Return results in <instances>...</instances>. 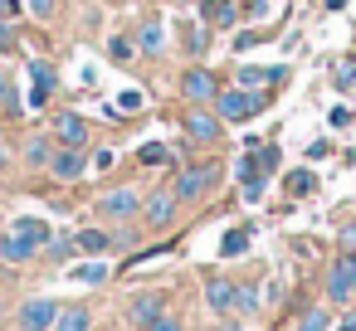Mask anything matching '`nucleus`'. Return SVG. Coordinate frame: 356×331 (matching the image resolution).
Instances as JSON below:
<instances>
[{"instance_id": "nucleus-11", "label": "nucleus", "mask_w": 356, "mask_h": 331, "mask_svg": "<svg viewBox=\"0 0 356 331\" xmlns=\"http://www.w3.org/2000/svg\"><path fill=\"white\" fill-rule=\"evenodd\" d=\"M54 88H59V69H54L49 59H35V64H30V108L40 112V108L54 98Z\"/></svg>"}, {"instance_id": "nucleus-9", "label": "nucleus", "mask_w": 356, "mask_h": 331, "mask_svg": "<svg viewBox=\"0 0 356 331\" xmlns=\"http://www.w3.org/2000/svg\"><path fill=\"white\" fill-rule=\"evenodd\" d=\"M49 176H54L59 185L83 180V176H88V156H83V146H59V151H54V161H49Z\"/></svg>"}, {"instance_id": "nucleus-21", "label": "nucleus", "mask_w": 356, "mask_h": 331, "mask_svg": "<svg viewBox=\"0 0 356 331\" xmlns=\"http://www.w3.org/2000/svg\"><path fill=\"white\" fill-rule=\"evenodd\" d=\"M137 49H147V54H161V49H166V20H161V15L142 25V35H137Z\"/></svg>"}, {"instance_id": "nucleus-33", "label": "nucleus", "mask_w": 356, "mask_h": 331, "mask_svg": "<svg viewBox=\"0 0 356 331\" xmlns=\"http://www.w3.org/2000/svg\"><path fill=\"white\" fill-rule=\"evenodd\" d=\"M0 108H6V112H20V98H15V83H10L6 74H0Z\"/></svg>"}, {"instance_id": "nucleus-36", "label": "nucleus", "mask_w": 356, "mask_h": 331, "mask_svg": "<svg viewBox=\"0 0 356 331\" xmlns=\"http://www.w3.org/2000/svg\"><path fill=\"white\" fill-rule=\"evenodd\" d=\"M147 331H186V326H181V316H176V312H161V316H156Z\"/></svg>"}, {"instance_id": "nucleus-24", "label": "nucleus", "mask_w": 356, "mask_h": 331, "mask_svg": "<svg viewBox=\"0 0 356 331\" xmlns=\"http://www.w3.org/2000/svg\"><path fill=\"white\" fill-rule=\"evenodd\" d=\"M205 10V20L215 25V30H229L234 20H239V6H234V0H215V6H200Z\"/></svg>"}, {"instance_id": "nucleus-13", "label": "nucleus", "mask_w": 356, "mask_h": 331, "mask_svg": "<svg viewBox=\"0 0 356 331\" xmlns=\"http://www.w3.org/2000/svg\"><path fill=\"white\" fill-rule=\"evenodd\" d=\"M40 258V244H30V239H20V234H0V263H10V268H25V263H35Z\"/></svg>"}, {"instance_id": "nucleus-38", "label": "nucleus", "mask_w": 356, "mask_h": 331, "mask_svg": "<svg viewBox=\"0 0 356 331\" xmlns=\"http://www.w3.org/2000/svg\"><path fill=\"white\" fill-rule=\"evenodd\" d=\"M113 248H137V229H118L113 234Z\"/></svg>"}, {"instance_id": "nucleus-44", "label": "nucleus", "mask_w": 356, "mask_h": 331, "mask_svg": "<svg viewBox=\"0 0 356 331\" xmlns=\"http://www.w3.org/2000/svg\"><path fill=\"white\" fill-rule=\"evenodd\" d=\"M264 6L268 0H244V15H264Z\"/></svg>"}, {"instance_id": "nucleus-8", "label": "nucleus", "mask_w": 356, "mask_h": 331, "mask_svg": "<svg viewBox=\"0 0 356 331\" xmlns=\"http://www.w3.org/2000/svg\"><path fill=\"white\" fill-rule=\"evenodd\" d=\"M181 127H186V137H191V142H200V146H215V142H220V132H225V122H220V112H215V108H191Z\"/></svg>"}, {"instance_id": "nucleus-20", "label": "nucleus", "mask_w": 356, "mask_h": 331, "mask_svg": "<svg viewBox=\"0 0 356 331\" xmlns=\"http://www.w3.org/2000/svg\"><path fill=\"white\" fill-rule=\"evenodd\" d=\"M54 151H59V142H54V137H30V142H25V161H30L35 171H49Z\"/></svg>"}, {"instance_id": "nucleus-35", "label": "nucleus", "mask_w": 356, "mask_h": 331, "mask_svg": "<svg viewBox=\"0 0 356 331\" xmlns=\"http://www.w3.org/2000/svg\"><path fill=\"white\" fill-rule=\"evenodd\" d=\"M332 83H337V88H351V83H356V64H351V59H346V64H337Z\"/></svg>"}, {"instance_id": "nucleus-4", "label": "nucleus", "mask_w": 356, "mask_h": 331, "mask_svg": "<svg viewBox=\"0 0 356 331\" xmlns=\"http://www.w3.org/2000/svg\"><path fill=\"white\" fill-rule=\"evenodd\" d=\"M59 297H44V292H35V297H25L20 302V312H15V331H54V321H59Z\"/></svg>"}, {"instance_id": "nucleus-40", "label": "nucleus", "mask_w": 356, "mask_h": 331, "mask_svg": "<svg viewBox=\"0 0 356 331\" xmlns=\"http://www.w3.org/2000/svg\"><path fill=\"white\" fill-rule=\"evenodd\" d=\"M25 10V0H0V20H15Z\"/></svg>"}, {"instance_id": "nucleus-29", "label": "nucleus", "mask_w": 356, "mask_h": 331, "mask_svg": "<svg viewBox=\"0 0 356 331\" xmlns=\"http://www.w3.org/2000/svg\"><path fill=\"white\" fill-rule=\"evenodd\" d=\"M108 112H113V117H118V112H122V117H137V112H142V93H137V88H122V93H118V108H108Z\"/></svg>"}, {"instance_id": "nucleus-28", "label": "nucleus", "mask_w": 356, "mask_h": 331, "mask_svg": "<svg viewBox=\"0 0 356 331\" xmlns=\"http://www.w3.org/2000/svg\"><path fill=\"white\" fill-rule=\"evenodd\" d=\"M186 49H191V54H205V49H210V25H200V20L186 25Z\"/></svg>"}, {"instance_id": "nucleus-30", "label": "nucleus", "mask_w": 356, "mask_h": 331, "mask_svg": "<svg viewBox=\"0 0 356 331\" xmlns=\"http://www.w3.org/2000/svg\"><path fill=\"white\" fill-rule=\"evenodd\" d=\"M137 161H142V166H166V161H171V146H166V142H147V146L137 151Z\"/></svg>"}, {"instance_id": "nucleus-46", "label": "nucleus", "mask_w": 356, "mask_h": 331, "mask_svg": "<svg viewBox=\"0 0 356 331\" xmlns=\"http://www.w3.org/2000/svg\"><path fill=\"white\" fill-rule=\"evenodd\" d=\"M225 331H239V321H225Z\"/></svg>"}, {"instance_id": "nucleus-2", "label": "nucleus", "mask_w": 356, "mask_h": 331, "mask_svg": "<svg viewBox=\"0 0 356 331\" xmlns=\"http://www.w3.org/2000/svg\"><path fill=\"white\" fill-rule=\"evenodd\" d=\"M210 108L220 112V122H254L268 108V98H264V88H254V93L249 88H220Z\"/></svg>"}, {"instance_id": "nucleus-45", "label": "nucleus", "mask_w": 356, "mask_h": 331, "mask_svg": "<svg viewBox=\"0 0 356 331\" xmlns=\"http://www.w3.org/2000/svg\"><path fill=\"white\" fill-rule=\"evenodd\" d=\"M337 331H356V312H346V316L337 321Z\"/></svg>"}, {"instance_id": "nucleus-1", "label": "nucleus", "mask_w": 356, "mask_h": 331, "mask_svg": "<svg viewBox=\"0 0 356 331\" xmlns=\"http://www.w3.org/2000/svg\"><path fill=\"white\" fill-rule=\"evenodd\" d=\"M220 176H225V166L220 161H191V166H181V176H176V200L181 205H195V200H205L215 185H220Z\"/></svg>"}, {"instance_id": "nucleus-23", "label": "nucleus", "mask_w": 356, "mask_h": 331, "mask_svg": "<svg viewBox=\"0 0 356 331\" xmlns=\"http://www.w3.org/2000/svg\"><path fill=\"white\" fill-rule=\"evenodd\" d=\"M283 190H288L293 200H307V195L317 190V176H312L307 166H298V171H288V180H283Z\"/></svg>"}, {"instance_id": "nucleus-41", "label": "nucleus", "mask_w": 356, "mask_h": 331, "mask_svg": "<svg viewBox=\"0 0 356 331\" xmlns=\"http://www.w3.org/2000/svg\"><path fill=\"white\" fill-rule=\"evenodd\" d=\"M327 151H332V142H327V137H322V142H312V146H307V166H312V161H322Z\"/></svg>"}, {"instance_id": "nucleus-37", "label": "nucleus", "mask_w": 356, "mask_h": 331, "mask_svg": "<svg viewBox=\"0 0 356 331\" xmlns=\"http://www.w3.org/2000/svg\"><path fill=\"white\" fill-rule=\"evenodd\" d=\"M288 83V64H268V88H283Z\"/></svg>"}, {"instance_id": "nucleus-42", "label": "nucleus", "mask_w": 356, "mask_h": 331, "mask_svg": "<svg viewBox=\"0 0 356 331\" xmlns=\"http://www.w3.org/2000/svg\"><path fill=\"white\" fill-rule=\"evenodd\" d=\"M332 127H351V108H332Z\"/></svg>"}, {"instance_id": "nucleus-3", "label": "nucleus", "mask_w": 356, "mask_h": 331, "mask_svg": "<svg viewBox=\"0 0 356 331\" xmlns=\"http://www.w3.org/2000/svg\"><path fill=\"white\" fill-rule=\"evenodd\" d=\"M108 224H132L137 214H142V195L132 190V185H113V190H103L98 195V205H93Z\"/></svg>"}, {"instance_id": "nucleus-31", "label": "nucleus", "mask_w": 356, "mask_h": 331, "mask_svg": "<svg viewBox=\"0 0 356 331\" xmlns=\"http://www.w3.org/2000/svg\"><path fill=\"white\" fill-rule=\"evenodd\" d=\"M234 312H239V316H254V312H259V292H254L249 282L234 287Z\"/></svg>"}, {"instance_id": "nucleus-32", "label": "nucleus", "mask_w": 356, "mask_h": 331, "mask_svg": "<svg viewBox=\"0 0 356 331\" xmlns=\"http://www.w3.org/2000/svg\"><path fill=\"white\" fill-rule=\"evenodd\" d=\"M132 54H137V44H132V40H122V35H113V40H108V59H113V64H127Z\"/></svg>"}, {"instance_id": "nucleus-47", "label": "nucleus", "mask_w": 356, "mask_h": 331, "mask_svg": "<svg viewBox=\"0 0 356 331\" xmlns=\"http://www.w3.org/2000/svg\"><path fill=\"white\" fill-rule=\"evenodd\" d=\"M0 307H6V287H0Z\"/></svg>"}, {"instance_id": "nucleus-43", "label": "nucleus", "mask_w": 356, "mask_h": 331, "mask_svg": "<svg viewBox=\"0 0 356 331\" xmlns=\"http://www.w3.org/2000/svg\"><path fill=\"white\" fill-rule=\"evenodd\" d=\"M88 166H93V171H108V166H113V151H108V146H103V151H98V156H93V161H88Z\"/></svg>"}, {"instance_id": "nucleus-6", "label": "nucleus", "mask_w": 356, "mask_h": 331, "mask_svg": "<svg viewBox=\"0 0 356 331\" xmlns=\"http://www.w3.org/2000/svg\"><path fill=\"white\" fill-rule=\"evenodd\" d=\"M249 151L234 161V176H239V195H244V205H259L264 195H268V171L259 166V151H254V142H244Z\"/></svg>"}, {"instance_id": "nucleus-34", "label": "nucleus", "mask_w": 356, "mask_h": 331, "mask_svg": "<svg viewBox=\"0 0 356 331\" xmlns=\"http://www.w3.org/2000/svg\"><path fill=\"white\" fill-rule=\"evenodd\" d=\"M20 44V30H15V20H0V54H10Z\"/></svg>"}, {"instance_id": "nucleus-26", "label": "nucleus", "mask_w": 356, "mask_h": 331, "mask_svg": "<svg viewBox=\"0 0 356 331\" xmlns=\"http://www.w3.org/2000/svg\"><path fill=\"white\" fill-rule=\"evenodd\" d=\"M74 253H79L74 234H54V239L44 244V253H40V258H49V263H64V258H74Z\"/></svg>"}, {"instance_id": "nucleus-22", "label": "nucleus", "mask_w": 356, "mask_h": 331, "mask_svg": "<svg viewBox=\"0 0 356 331\" xmlns=\"http://www.w3.org/2000/svg\"><path fill=\"white\" fill-rule=\"evenodd\" d=\"M234 88H268V64H239L234 69Z\"/></svg>"}, {"instance_id": "nucleus-25", "label": "nucleus", "mask_w": 356, "mask_h": 331, "mask_svg": "<svg viewBox=\"0 0 356 331\" xmlns=\"http://www.w3.org/2000/svg\"><path fill=\"white\" fill-rule=\"evenodd\" d=\"M249 244H254V234H249V229H229V234L220 239V258H244V253H249Z\"/></svg>"}, {"instance_id": "nucleus-16", "label": "nucleus", "mask_w": 356, "mask_h": 331, "mask_svg": "<svg viewBox=\"0 0 356 331\" xmlns=\"http://www.w3.org/2000/svg\"><path fill=\"white\" fill-rule=\"evenodd\" d=\"M10 234H20V239L40 244V253H44V244L54 239V224H49V219H40V214H20V219L10 224Z\"/></svg>"}, {"instance_id": "nucleus-10", "label": "nucleus", "mask_w": 356, "mask_h": 331, "mask_svg": "<svg viewBox=\"0 0 356 331\" xmlns=\"http://www.w3.org/2000/svg\"><path fill=\"white\" fill-rule=\"evenodd\" d=\"M161 312H171V297H166V292H137V297L127 302V321H132L137 331H147Z\"/></svg>"}, {"instance_id": "nucleus-27", "label": "nucleus", "mask_w": 356, "mask_h": 331, "mask_svg": "<svg viewBox=\"0 0 356 331\" xmlns=\"http://www.w3.org/2000/svg\"><path fill=\"white\" fill-rule=\"evenodd\" d=\"M298 331H332V312L327 307H307L298 316Z\"/></svg>"}, {"instance_id": "nucleus-17", "label": "nucleus", "mask_w": 356, "mask_h": 331, "mask_svg": "<svg viewBox=\"0 0 356 331\" xmlns=\"http://www.w3.org/2000/svg\"><path fill=\"white\" fill-rule=\"evenodd\" d=\"M54 331H93V312H88L83 302H64V307H59Z\"/></svg>"}, {"instance_id": "nucleus-14", "label": "nucleus", "mask_w": 356, "mask_h": 331, "mask_svg": "<svg viewBox=\"0 0 356 331\" xmlns=\"http://www.w3.org/2000/svg\"><path fill=\"white\" fill-rule=\"evenodd\" d=\"M54 142L59 146H88V122L79 112H59L54 117Z\"/></svg>"}, {"instance_id": "nucleus-15", "label": "nucleus", "mask_w": 356, "mask_h": 331, "mask_svg": "<svg viewBox=\"0 0 356 331\" xmlns=\"http://www.w3.org/2000/svg\"><path fill=\"white\" fill-rule=\"evenodd\" d=\"M234 287L239 282H229V278H205V307L215 316H229L234 312Z\"/></svg>"}, {"instance_id": "nucleus-39", "label": "nucleus", "mask_w": 356, "mask_h": 331, "mask_svg": "<svg viewBox=\"0 0 356 331\" xmlns=\"http://www.w3.org/2000/svg\"><path fill=\"white\" fill-rule=\"evenodd\" d=\"M25 10H35L40 20H49L54 15V0H25Z\"/></svg>"}, {"instance_id": "nucleus-5", "label": "nucleus", "mask_w": 356, "mask_h": 331, "mask_svg": "<svg viewBox=\"0 0 356 331\" xmlns=\"http://www.w3.org/2000/svg\"><path fill=\"white\" fill-rule=\"evenodd\" d=\"M327 302L332 307H351L356 302V253H337L327 268Z\"/></svg>"}, {"instance_id": "nucleus-19", "label": "nucleus", "mask_w": 356, "mask_h": 331, "mask_svg": "<svg viewBox=\"0 0 356 331\" xmlns=\"http://www.w3.org/2000/svg\"><path fill=\"white\" fill-rule=\"evenodd\" d=\"M113 278V268L103 263V258H88V263H74L69 268V282H83V287H98V282H108Z\"/></svg>"}, {"instance_id": "nucleus-48", "label": "nucleus", "mask_w": 356, "mask_h": 331, "mask_svg": "<svg viewBox=\"0 0 356 331\" xmlns=\"http://www.w3.org/2000/svg\"><path fill=\"white\" fill-rule=\"evenodd\" d=\"M200 6H215V0H200Z\"/></svg>"}, {"instance_id": "nucleus-12", "label": "nucleus", "mask_w": 356, "mask_h": 331, "mask_svg": "<svg viewBox=\"0 0 356 331\" xmlns=\"http://www.w3.org/2000/svg\"><path fill=\"white\" fill-rule=\"evenodd\" d=\"M181 93H186V103H191V108H210V103H215V93H220V83H215V74H210V69H186Z\"/></svg>"}, {"instance_id": "nucleus-18", "label": "nucleus", "mask_w": 356, "mask_h": 331, "mask_svg": "<svg viewBox=\"0 0 356 331\" xmlns=\"http://www.w3.org/2000/svg\"><path fill=\"white\" fill-rule=\"evenodd\" d=\"M74 244H79V253H93V258L113 253V234L108 229H74Z\"/></svg>"}, {"instance_id": "nucleus-7", "label": "nucleus", "mask_w": 356, "mask_h": 331, "mask_svg": "<svg viewBox=\"0 0 356 331\" xmlns=\"http://www.w3.org/2000/svg\"><path fill=\"white\" fill-rule=\"evenodd\" d=\"M176 210H181V200H176V190H152L147 200H142V229H171L176 224Z\"/></svg>"}]
</instances>
